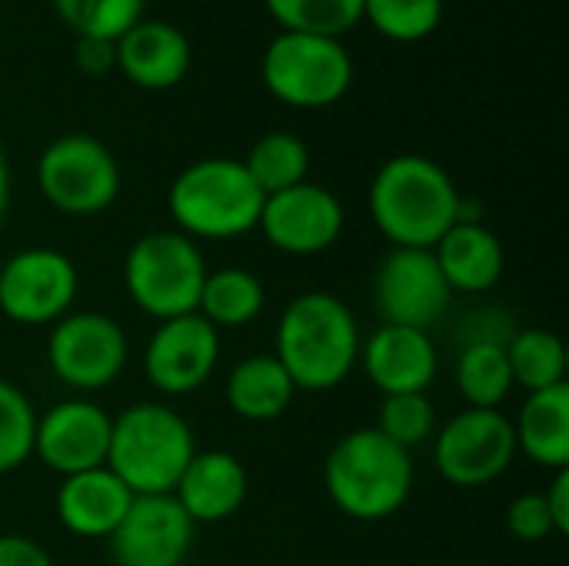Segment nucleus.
I'll list each match as a JSON object with an SVG mask.
<instances>
[{
  "mask_svg": "<svg viewBox=\"0 0 569 566\" xmlns=\"http://www.w3.org/2000/svg\"><path fill=\"white\" fill-rule=\"evenodd\" d=\"M360 344V327L347 300L327 290H310L283 307L273 357L297 390L323 394L357 370Z\"/></svg>",
  "mask_w": 569,
  "mask_h": 566,
  "instance_id": "f257e3e1",
  "label": "nucleus"
},
{
  "mask_svg": "<svg viewBox=\"0 0 569 566\" xmlns=\"http://www.w3.org/2000/svg\"><path fill=\"white\" fill-rule=\"evenodd\" d=\"M460 190L453 177L423 153L390 157L367 193L373 227L393 247L433 250L437 240L460 220Z\"/></svg>",
  "mask_w": 569,
  "mask_h": 566,
  "instance_id": "f03ea898",
  "label": "nucleus"
},
{
  "mask_svg": "<svg viewBox=\"0 0 569 566\" xmlns=\"http://www.w3.org/2000/svg\"><path fill=\"white\" fill-rule=\"evenodd\" d=\"M323 487L343 517L377 524L403 510L410 500L413 457L377 427H360L340 437L327 454Z\"/></svg>",
  "mask_w": 569,
  "mask_h": 566,
  "instance_id": "7ed1b4c3",
  "label": "nucleus"
},
{
  "mask_svg": "<svg viewBox=\"0 0 569 566\" xmlns=\"http://www.w3.org/2000/svg\"><path fill=\"white\" fill-rule=\"evenodd\" d=\"M170 217L190 240H233L257 230L263 190L243 160L207 157L177 173L167 193Z\"/></svg>",
  "mask_w": 569,
  "mask_h": 566,
  "instance_id": "20e7f679",
  "label": "nucleus"
},
{
  "mask_svg": "<svg viewBox=\"0 0 569 566\" xmlns=\"http://www.w3.org/2000/svg\"><path fill=\"white\" fill-rule=\"evenodd\" d=\"M193 454L197 440L190 424L167 404H130L113 417L107 467L133 497L173 494Z\"/></svg>",
  "mask_w": 569,
  "mask_h": 566,
  "instance_id": "39448f33",
  "label": "nucleus"
},
{
  "mask_svg": "<svg viewBox=\"0 0 569 566\" xmlns=\"http://www.w3.org/2000/svg\"><path fill=\"white\" fill-rule=\"evenodd\" d=\"M207 260L180 230H150L133 240L123 260V287L137 310L153 320L197 314Z\"/></svg>",
  "mask_w": 569,
  "mask_h": 566,
  "instance_id": "423d86ee",
  "label": "nucleus"
},
{
  "mask_svg": "<svg viewBox=\"0 0 569 566\" xmlns=\"http://www.w3.org/2000/svg\"><path fill=\"white\" fill-rule=\"evenodd\" d=\"M263 87L287 107L320 110L347 97L353 83V60L340 37L290 33L270 40L263 50Z\"/></svg>",
  "mask_w": 569,
  "mask_h": 566,
  "instance_id": "0eeeda50",
  "label": "nucleus"
},
{
  "mask_svg": "<svg viewBox=\"0 0 569 566\" xmlns=\"http://www.w3.org/2000/svg\"><path fill=\"white\" fill-rule=\"evenodd\" d=\"M37 187L63 217H97L120 193V163L110 147L90 133L50 140L37 160Z\"/></svg>",
  "mask_w": 569,
  "mask_h": 566,
  "instance_id": "6e6552de",
  "label": "nucleus"
},
{
  "mask_svg": "<svg viewBox=\"0 0 569 566\" xmlns=\"http://www.w3.org/2000/svg\"><path fill=\"white\" fill-rule=\"evenodd\" d=\"M433 464L453 487L477 490L500 480L517 457L513 420L503 410L467 407L443 427H437Z\"/></svg>",
  "mask_w": 569,
  "mask_h": 566,
  "instance_id": "1a4fd4ad",
  "label": "nucleus"
},
{
  "mask_svg": "<svg viewBox=\"0 0 569 566\" xmlns=\"http://www.w3.org/2000/svg\"><path fill=\"white\" fill-rule=\"evenodd\" d=\"M127 334L120 324L97 310L67 314L50 324L47 367L50 374L83 394L107 390L127 367Z\"/></svg>",
  "mask_w": 569,
  "mask_h": 566,
  "instance_id": "9d476101",
  "label": "nucleus"
},
{
  "mask_svg": "<svg viewBox=\"0 0 569 566\" xmlns=\"http://www.w3.org/2000/svg\"><path fill=\"white\" fill-rule=\"evenodd\" d=\"M453 304V290L440 274L433 250L393 247L373 274V307L393 327H437Z\"/></svg>",
  "mask_w": 569,
  "mask_h": 566,
  "instance_id": "9b49d317",
  "label": "nucleus"
},
{
  "mask_svg": "<svg viewBox=\"0 0 569 566\" xmlns=\"http://www.w3.org/2000/svg\"><path fill=\"white\" fill-rule=\"evenodd\" d=\"M80 290L73 260L53 247H30L0 267V314L20 327L57 324Z\"/></svg>",
  "mask_w": 569,
  "mask_h": 566,
  "instance_id": "f8f14e48",
  "label": "nucleus"
},
{
  "mask_svg": "<svg viewBox=\"0 0 569 566\" xmlns=\"http://www.w3.org/2000/svg\"><path fill=\"white\" fill-rule=\"evenodd\" d=\"M347 214L337 193L320 183H297L263 197L257 230L263 240L290 257H317L330 250L343 234Z\"/></svg>",
  "mask_w": 569,
  "mask_h": 566,
  "instance_id": "ddd939ff",
  "label": "nucleus"
},
{
  "mask_svg": "<svg viewBox=\"0 0 569 566\" xmlns=\"http://www.w3.org/2000/svg\"><path fill=\"white\" fill-rule=\"evenodd\" d=\"M220 360V330L200 314L160 320L143 350V374L163 397H187L200 390Z\"/></svg>",
  "mask_w": 569,
  "mask_h": 566,
  "instance_id": "4468645a",
  "label": "nucleus"
},
{
  "mask_svg": "<svg viewBox=\"0 0 569 566\" xmlns=\"http://www.w3.org/2000/svg\"><path fill=\"white\" fill-rule=\"evenodd\" d=\"M197 524L173 494L133 497L120 527L107 537L113 566H183Z\"/></svg>",
  "mask_w": 569,
  "mask_h": 566,
  "instance_id": "2eb2a0df",
  "label": "nucleus"
},
{
  "mask_svg": "<svg viewBox=\"0 0 569 566\" xmlns=\"http://www.w3.org/2000/svg\"><path fill=\"white\" fill-rule=\"evenodd\" d=\"M113 417L90 400H63L53 404L43 417H37L33 457L60 477L83 474L107 464Z\"/></svg>",
  "mask_w": 569,
  "mask_h": 566,
  "instance_id": "dca6fc26",
  "label": "nucleus"
},
{
  "mask_svg": "<svg viewBox=\"0 0 569 566\" xmlns=\"http://www.w3.org/2000/svg\"><path fill=\"white\" fill-rule=\"evenodd\" d=\"M360 367L367 380L383 394H427L437 380V344L430 330L380 324L367 344H360Z\"/></svg>",
  "mask_w": 569,
  "mask_h": 566,
  "instance_id": "f3484780",
  "label": "nucleus"
},
{
  "mask_svg": "<svg viewBox=\"0 0 569 566\" xmlns=\"http://www.w3.org/2000/svg\"><path fill=\"white\" fill-rule=\"evenodd\" d=\"M247 467L230 450H197L173 487V500L197 527L230 520L247 504Z\"/></svg>",
  "mask_w": 569,
  "mask_h": 566,
  "instance_id": "a211bd4d",
  "label": "nucleus"
},
{
  "mask_svg": "<svg viewBox=\"0 0 569 566\" xmlns=\"http://www.w3.org/2000/svg\"><path fill=\"white\" fill-rule=\"evenodd\" d=\"M190 40L167 20H137L117 40L120 73L143 90L177 87L190 70Z\"/></svg>",
  "mask_w": 569,
  "mask_h": 566,
  "instance_id": "6ab92c4d",
  "label": "nucleus"
},
{
  "mask_svg": "<svg viewBox=\"0 0 569 566\" xmlns=\"http://www.w3.org/2000/svg\"><path fill=\"white\" fill-rule=\"evenodd\" d=\"M130 504H133L130 487L107 464L63 477L57 490V517L63 530H70L73 537L107 540L120 527Z\"/></svg>",
  "mask_w": 569,
  "mask_h": 566,
  "instance_id": "aec40b11",
  "label": "nucleus"
},
{
  "mask_svg": "<svg viewBox=\"0 0 569 566\" xmlns=\"http://www.w3.org/2000/svg\"><path fill=\"white\" fill-rule=\"evenodd\" d=\"M433 257L453 294H487L500 284L507 267L500 237L480 220H457L437 240Z\"/></svg>",
  "mask_w": 569,
  "mask_h": 566,
  "instance_id": "412c9836",
  "label": "nucleus"
},
{
  "mask_svg": "<svg viewBox=\"0 0 569 566\" xmlns=\"http://www.w3.org/2000/svg\"><path fill=\"white\" fill-rule=\"evenodd\" d=\"M517 454L557 474L569 467V387H550L527 397L513 424Z\"/></svg>",
  "mask_w": 569,
  "mask_h": 566,
  "instance_id": "4be33fe9",
  "label": "nucleus"
},
{
  "mask_svg": "<svg viewBox=\"0 0 569 566\" xmlns=\"http://www.w3.org/2000/svg\"><path fill=\"white\" fill-rule=\"evenodd\" d=\"M293 380L273 354H257L240 360L227 374V404L240 420L267 424L287 414L293 404Z\"/></svg>",
  "mask_w": 569,
  "mask_h": 566,
  "instance_id": "5701e85b",
  "label": "nucleus"
},
{
  "mask_svg": "<svg viewBox=\"0 0 569 566\" xmlns=\"http://www.w3.org/2000/svg\"><path fill=\"white\" fill-rule=\"evenodd\" d=\"M263 304H267V290L250 270L220 267V270H207L197 314L213 330H240L263 314Z\"/></svg>",
  "mask_w": 569,
  "mask_h": 566,
  "instance_id": "b1692460",
  "label": "nucleus"
},
{
  "mask_svg": "<svg viewBox=\"0 0 569 566\" xmlns=\"http://www.w3.org/2000/svg\"><path fill=\"white\" fill-rule=\"evenodd\" d=\"M457 390L477 410H500V404L513 390L507 344H490V340L463 344L457 357Z\"/></svg>",
  "mask_w": 569,
  "mask_h": 566,
  "instance_id": "393cba45",
  "label": "nucleus"
},
{
  "mask_svg": "<svg viewBox=\"0 0 569 566\" xmlns=\"http://www.w3.org/2000/svg\"><path fill=\"white\" fill-rule=\"evenodd\" d=\"M507 360H510L513 387L520 384L527 394L567 384V347L547 327L517 330L507 340Z\"/></svg>",
  "mask_w": 569,
  "mask_h": 566,
  "instance_id": "a878e982",
  "label": "nucleus"
},
{
  "mask_svg": "<svg viewBox=\"0 0 569 566\" xmlns=\"http://www.w3.org/2000/svg\"><path fill=\"white\" fill-rule=\"evenodd\" d=\"M243 167L253 177V183L263 190V197H270V193H280V190L307 180L310 150L297 133L273 130V133H263L250 147V153L243 157Z\"/></svg>",
  "mask_w": 569,
  "mask_h": 566,
  "instance_id": "bb28decb",
  "label": "nucleus"
},
{
  "mask_svg": "<svg viewBox=\"0 0 569 566\" xmlns=\"http://www.w3.org/2000/svg\"><path fill=\"white\" fill-rule=\"evenodd\" d=\"M270 17L290 33L340 37L363 20V0H263Z\"/></svg>",
  "mask_w": 569,
  "mask_h": 566,
  "instance_id": "cd10ccee",
  "label": "nucleus"
},
{
  "mask_svg": "<svg viewBox=\"0 0 569 566\" xmlns=\"http://www.w3.org/2000/svg\"><path fill=\"white\" fill-rule=\"evenodd\" d=\"M147 0H53L57 17L77 33L93 40H120L137 20H143Z\"/></svg>",
  "mask_w": 569,
  "mask_h": 566,
  "instance_id": "c85d7f7f",
  "label": "nucleus"
},
{
  "mask_svg": "<svg viewBox=\"0 0 569 566\" xmlns=\"http://www.w3.org/2000/svg\"><path fill=\"white\" fill-rule=\"evenodd\" d=\"M443 0H363V20L397 43H417L440 27Z\"/></svg>",
  "mask_w": 569,
  "mask_h": 566,
  "instance_id": "c756f323",
  "label": "nucleus"
},
{
  "mask_svg": "<svg viewBox=\"0 0 569 566\" xmlns=\"http://www.w3.org/2000/svg\"><path fill=\"white\" fill-rule=\"evenodd\" d=\"M37 410L20 387L0 380V474L23 467L33 457Z\"/></svg>",
  "mask_w": 569,
  "mask_h": 566,
  "instance_id": "7c9ffc66",
  "label": "nucleus"
},
{
  "mask_svg": "<svg viewBox=\"0 0 569 566\" xmlns=\"http://www.w3.org/2000/svg\"><path fill=\"white\" fill-rule=\"evenodd\" d=\"M377 430L403 450L427 444L437 434V407L427 394H393L383 397L377 414Z\"/></svg>",
  "mask_w": 569,
  "mask_h": 566,
  "instance_id": "2f4dec72",
  "label": "nucleus"
},
{
  "mask_svg": "<svg viewBox=\"0 0 569 566\" xmlns=\"http://www.w3.org/2000/svg\"><path fill=\"white\" fill-rule=\"evenodd\" d=\"M507 534L520 544H540L547 537H557L553 517L547 510L543 494H520L507 507Z\"/></svg>",
  "mask_w": 569,
  "mask_h": 566,
  "instance_id": "473e14b6",
  "label": "nucleus"
},
{
  "mask_svg": "<svg viewBox=\"0 0 569 566\" xmlns=\"http://www.w3.org/2000/svg\"><path fill=\"white\" fill-rule=\"evenodd\" d=\"M73 60L83 73L103 77L117 67V43L113 40H93V37H77Z\"/></svg>",
  "mask_w": 569,
  "mask_h": 566,
  "instance_id": "72a5a7b5",
  "label": "nucleus"
},
{
  "mask_svg": "<svg viewBox=\"0 0 569 566\" xmlns=\"http://www.w3.org/2000/svg\"><path fill=\"white\" fill-rule=\"evenodd\" d=\"M0 566H53V560L37 540L23 534H0Z\"/></svg>",
  "mask_w": 569,
  "mask_h": 566,
  "instance_id": "f704fd0d",
  "label": "nucleus"
},
{
  "mask_svg": "<svg viewBox=\"0 0 569 566\" xmlns=\"http://www.w3.org/2000/svg\"><path fill=\"white\" fill-rule=\"evenodd\" d=\"M543 500H547L557 534H569V467L553 474L550 487L543 490Z\"/></svg>",
  "mask_w": 569,
  "mask_h": 566,
  "instance_id": "c9c22d12",
  "label": "nucleus"
},
{
  "mask_svg": "<svg viewBox=\"0 0 569 566\" xmlns=\"http://www.w3.org/2000/svg\"><path fill=\"white\" fill-rule=\"evenodd\" d=\"M7 207H10V160H7V150L0 143V224L7 217Z\"/></svg>",
  "mask_w": 569,
  "mask_h": 566,
  "instance_id": "e433bc0d",
  "label": "nucleus"
}]
</instances>
